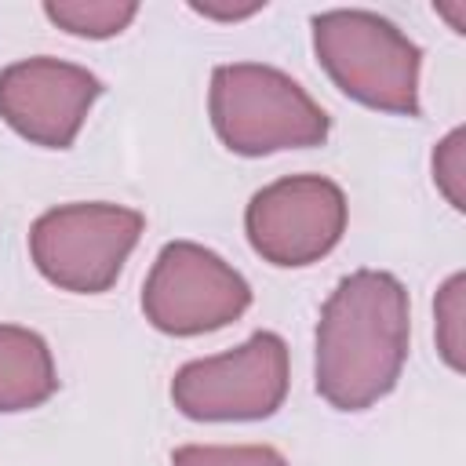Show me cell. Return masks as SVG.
I'll use <instances>...</instances> for the list:
<instances>
[{
  "instance_id": "13",
  "label": "cell",
  "mask_w": 466,
  "mask_h": 466,
  "mask_svg": "<svg viewBox=\"0 0 466 466\" xmlns=\"http://www.w3.org/2000/svg\"><path fill=\"white\" fill-rule=\"evenodd\" d=\"M433 182L455 211H466V131L451 127L433 149Z\"/></svg>"
},
{
  "instance_id": "7",
  "label": "cell",
  "mask_w": 466,
  "mask_h": 466,
  "mask_svg": "<svg viewBox=\"0 0 466 466\" xmlns=\"http://www.w3.org/2000/svg\"><path fill=\"white\" fill-rule=\"evenodd\" d=\"M350 204L324 175H284L262 186L244 208V233L255 255L280 269L320 262L346 233Z\"/></svg>"
},
{
  "instance_id": "11",
  "label": "cell",
  "mask_w": 466,
  "mask_h": 466,
  "mask_svg": "<svg viewBox=\"0 0 466 466\" xmlns=\"http://www.w3.org/2000/svg\"><path fill=\"white\" fill-rule=\"evenodd\" d=\"M171 466H288V459L269 444H182Z\"/></svg>"
},
{
  "instance_id": "8",
  "label": "cell",
  "mask_w": 466,
  "mask_h": 466,
  "mask_svg": "<svg viewBox=\"0 0 466 466\" xmlns=\"http://www.w3.org/2000/svg\"><path fill=\"white\" fill-rule=\"evenodd\" d=\"M102 95V80L51 55L18 58L0 69V120L33 146L69 149Z\"/></svg>"
},
{
  "instance_id": "2",
  "label": "cell",
  "mask_w": 466,
  "mask_h": 466,
  "mask_svg": "<svg viewBox=\"0 0 466 466\" xmlns=\"http://www.w3.org/2000/svg\"><path fill=\"white\" fill-rule=\"evenodd\" d=\"M208 113L218 142L237 157H269L320 146L331 116L313 95L277 66L226 62L211 73Z\"/></svg>"
},
{
  "instance_id": "1",
  "label": "cell",
  "mask_w": 466,
  "mask_h": 466,
  "mask_svg": "<svg viewBox=\"0 0 466 466\" xmlns=\"http://www.w3.org/2000/svg\"><path fill=\"white\" fill-rule=\"evenodd\" d=\"M411 302L386 269H353L335 284L317 320V393L339 411L379 404L408 360Z\"/></svg>"
},
{
  "instance_id": "9",
  "label": "cell",
  "mask_w": 466,
  "mask_h": 466,
  "mask_svg": "<svg viewBox=\"0 0 466 466\" xmlns=\"http://www.w3.org/2000/svg\"><path fill=\"white\" fill-rule=\"evenodd\" d=\"M58 393V371L44 335L22 324H0V415L40 408Z\"/></svg>"
},
{
  "instance_id": "5",
  "label": "cell",
  "mask_w": 466,
  "mask_h": 466,
  "mask_svg": "<svg viewBox=\"0 0 466 466\" xmlns=\"http://www.w3.org/2000/svg\"><path fill=\"white\" fill-rule=\"evenodd\" d=\"M288 382V342L277 331H255L237 350L186 360L171 379V400L197 422H248L269 419Z\"/></svg>"
},
{
  "instance_id": "3",
  "label": "cell",
  "mask_w": 466,
  "mask_h": 466,
  "mask_svg": "<svg viewBox=\"0 0 466 466\" xmlns=\"http://www.w3.org/2000/svg\"><path fill=\"white\" fill-rule=\"evenodd\" d=\"M313 55L331 84L353 102L419 116V73L422 51L390 18L364 7H335L313 15Z\"/></svg>"
},
{
  "instance_id": "12",
  "label": "cell",
  "mask_w": 466,
  "mask_h": 466,
  "mask_svg": "<svg viewBox=\"0 0 466 466\" xmlns=\"http://www.w3.org/2000/svg\"><path fill=\"white\" fill-rule=\"evenodd\" d=\"M462 291H466V277L462 273H451L441 291H437V302H433V313H437V350L444 357V364L451 371H462L466 360H462Z\"/></svg>"
},
{
  "instance_id": "14",
  "label": "cell",
  "mask_w": 466,
  "mask_h": 466,
  "mask_svg": "<svg viewBox=\"0 0 466 466\" xmlns=\"http://www.w3.org/2000/svg\"><path fill=\"white\" fill-rule=\"evenodd\" d=\"M197 15H204V18H215V22H237V18H251L255 11H262L266 4H233V7H211V4H189Z\"/></svg>"
},
{
  "instance_id": "6",
  "label": "cell",
  "mask_w": 466,
  "mask_h": 466,
  "mask_svg": "<svg viewBox=\"0 0 466 466\" xmlns=\"http://www.w3.org/2000/svg\"><path fill=\"white\" fill-rule=\"evenodd\" d=\"M251 284L222 255L193 240H167L142 284V313L164 335H204L244 317Z\"/></svg>"
},
{
  "instance_id": "4",
  "label": "cell",
  "mask_w": 466,
  "mask_h": 466,
  "mask_svg": "<svg viewBox=\"0 0 466 466\" xmlns=\"http://www.w3.org/2000/svg\"><path fill=\"white\" fill-rule=\"evenodd\" d=\"M142 229V211L124 204H58L29 226V258L55 288L73 295H102L116 284Z\"/></svg>"
},
{
  "instance_id": "10",
  "label": "cell",
  "mask_w": 466,
  "mask_h": 466,
  "mask_svg": "<svg viewBox=\"0 0 466 466\" xmlns=\"http://www.w3.org/2000/svg\"><path fill=\"white\" fill-rule=\"evenodd\" d=\"M44 15L73 36L109 40L135 22L138 4L135 0H47Z\"/></svg>"
}]
</instances>
